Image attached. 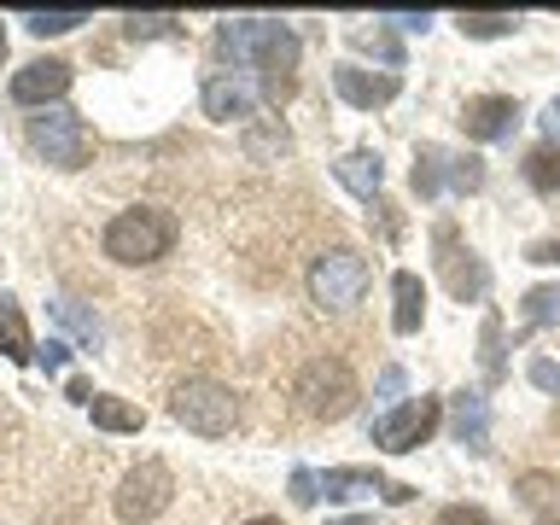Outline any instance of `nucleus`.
Returning a JSON list of instances; mask_svg holds the SVG:
<instances>
[{"mask_svg": "<svg viewBox=\"0 0 560 525\" xmlns=\"http://www.w3.org/2000/svg\"><path fill=\"white\" fill-rule=\"evenodd\" d=\"M217 47L228 59H252L262 70V94L287 100L292 94V70H298V35L275 18H228L217 30Z\"/></svg>", "mask_w": 560, "mask_h": 525, "instance_id": "1", "label": "nucleus"}, {"mask_svg": "<svg viewBox=\"0 0 560 525\" xmlns=\"http://www.w3.org/2000/svg\"><path fill=\"white\" fill-rule=\"evenodd\" d=\"M105 257L112 262H158L175 245V217L158 205H135V210H117L105 222Z\"/></svg>", "mask_w": 560, "mask_h": 525, "instance_id": "2", "label": "nucleus"}, {"mask_svg": "<svg viewBox=\"0 0 560 525\" xmlns=\"http://www.w3.org/2000/svg\"><path fill=\"white\" fill-rule=\"evenodd\" d=\"M292 392L304 402V415H315V420H345L357 409V374H350V362H339V357L304 362V374H298Z\"/></svg>", "mask_w": 560, "mask_h": 525, "instance_id": "3", "label": "nucleus"}, {"mask_svg": "<svg viewBox=\"0 0 560 525\" xmlns=\"http://www.w3.org/2000/svg\"><path fill=\"white\" fill-rule=\"evenodd\" d=\"M170 415L182 420L187 432H199V438H222V432H234V420H240V402L228 385L217 380H187L182 392L170 397Z\"/></svg>", "mask_w": 560, "mask_h": 525, "instance_id": "4", "label": "nucleus"}, {"mask_svg": "<svg viewBox=\"0 0 560 525\" xmlns=\"http://www.w3.org/2000/svg\"><path fill=\"white\" fill-rule=\"evenodd\" d=\"M30 140H35V152H42L47 164H59V170H82L88 152H94L88 122L77 112H65V105H47L42 117H30Z\"/></svg>", "mask_w": 560, "mask_h": 525, "instance_id": "5", "label": "nucleus"}, {"mask_svg": "<svg viewBox=\"0 0 560 525\" xmlns=\"http://www.w3.org/2000/svg\"><path fill=\"white\" fill-rule=\"evenodd\" d=\"M368 287V262L357 252H327V257H315V269H310V298L322 310H350L362 298Z\"/></svg>", "mask_w": 560, "mask_h": 525, "instance_id": "6", "label": "nucleus"}, {"mask_svg": "<svg viewBox=\"0 0 560 525\" xmlns=\"http://www.w3.org/2000/svg\"><path fill=\"white\" fill-rule=\"evenodd\" d=\"M438 397H409V402H397L392 415H380L374 420V444L380 450H415V444H427V438L438 432Z\"/></svg>", "mask_w": 560, "mask_h": 525, "instance_id": "7", "label": "nucleus"}, {"mask_svg": "<svg viewBox=\"0 0 560 525\" xmlns=\"http://www.w3.org/2000/svg\"><path fill=\"white\" fill-rule=\"evenodd\" d=\"M170 490H175V479H170V467L164 462H140L129 479L117 485V514L122 520H152V514H164V502H170Z\"/></svg>", "mask_w": 560, "mask_h": 525, "instance_id": "8", "label": "nucleus"}, {"mask_svg": "<svg viewBox=\"0 0 560 525\" xmlns=\"http://www.w3.org/2000/svg\"><path fill=\"white\" fill-rule=\"evenodd\" d=\"M444 175L462 192H472L485 182V164H479V158H455L444 147H420V158H415V192H420V199H432V192L444 187Z\"/></svg>", "mask_w": 560, "mask_h": 525, "instance_id": "9", "label": "nucleus"}, {"mask_svg": "<svg viewBox=\"0 0 560 525\" xmlns=\"http://www.w3.org/2000/svg\"><path fill=\"white\" fill-rule=\"evenodd\" d=\"M438 269H444V287H450L455 298H462V304H467V298H485V287H490L485 262L467 252V245H462V234H455L450 222L438 228Z\"/></svg>", "mask_w": 560, "mask_h": 525, "instance_id": "10", "label": "nucleus"}, {"mask_svg": "<svg viewBox=\"0 0 560 525\" xmlns=\"http://www.w3.org/2000/svg\"><path fill=\"white\" fill-rule=\"evenodd\" d=\"M514 122H520V100H508V94H479L462 105L467 140H502V135H514Z\"/></svg>", "mask_w": 560, "mask_h": 525, "instance_id": "11", "label": "nucleus"}, {"mask_svg": "<svg viewBox=\"0 0 560 525\" xmlns=\"http://www.w3.org/2000/svg\"><path fill=\"white\" fill-rule=\"evenodd\" d=\"M332 88H339V100L362 105V112H374V105H392V100H397V77H392V70L339 65V70H332Z\"/></svg>", "mask_w": 560, "mask_h": 525, "instance_id": "12", "label": "nucleus"}, {"mask_svg": "<svg viewBox=\"0 0 560 525\" xmlns=\"http://www.w3.org/2000/svg\"><path fill=\"white\" fill-rule=\"evenodd\" d=\"M65 88H70V65L65 59H30L12 77V100L18 105H52Z\"/></svg>", "mask_w": 560, "mask_h": 525, "instance_id": "13", "label": "nucleus"}, {"mask_svg": "<svg viewBox=\"0 0 560 525\" xmlns=\"http://www.w3.org/2000/svg\"><path fill=\"white\" fill-rule=\"evenodd\" d=\"M514 497L525 502V514L537 525H560V479L555 472H520Z\"/></svg>", "mask_w": 560, "mask_h": 525, "instance_id": "14", "label": "nucleus"}, {"mask_svg": "<svg viewBox=\"0 0 560 525\" xmlns=\"http://www.w3.org/2000/svg\"><path fill=\"white\" fill-rule=\"evenodd\" d=\"M252 105H257V94H252L240 77H210V82H205V112L217 117V122L252 117Z\"/></svg>", "mask_w": 560, "mask_h": 525, "instance_id": "15", "label": "nucleus"}, {"mask_svg": "<svg viewBox=\"0 0 560 525\" xmlns=\"http://www.w3.org/2000/svg\"><path fill=\"white\" fill-rule=\"evenodd\" d=\"M0 357L7 362H30L35 357V339H30V322L18 310V298L0 292Z\"/></svg>", "mask_w": 560, "mask_h": 525, "instance_id": "16", "label": "nucleus"}, {"mask_svg": "<svg viewBox=\"0 0 560 525\" xmlns=\"http://www.w3.org/2000/svg\"><path fill=\"white\" fill-rule=\"evenodd\" d=\"M332 170H339V182H345L350 192H357V199H374V192H380V182H385V170H380V152H345Z\"/></svg>", "mask_w": 560, "mask_h": 525, "instance_id": "17", "label": "nucleus"}, {"mask_svg": "<svg viewBox=\"0 0 560 525\" xmlns=\"http://www.w3.org/2000/svg\"><path fill=\"white\" fill-rule=\"evenodd\" d=\"M392 298H397L392 327H397V332H415V327H420V315H427V287H420V275L402 269V275L392 280Z\"/></svg>", "mask_w": 560, "mask_h": 525, "instance_id": "18", "label": "nucleus"}, {"mask_svg": "<svg viewBox=\"0 0 560 525\" xmlns=\"http://www.w3.org/2000/svg\"><path fill=\"white\" fill-rule=\"evenodd\" d=\"M455 438H462L467 450H490V415H485V397H472V392L455 397Z\"/></svg>", "mask_w": 560, "mask_h": 525, "instance_id": "19", "label": "nucleus"}, {"mask_svg": "<svg viewBox=\"0 0 560 525\" xmlns=\"http://www.w3.org/2000/svg\"><path fill=\"white\" fill-rule=\"evenodd\" d=\"M322 490L345 502V497H374V490H385V479H380L374 467H327L322 472Z\"/></svg>", "mask_w": 560, "mask_h": 525, "instance_id": "20", "label": "nucleus"}, {"mask_svg": "<svg viewBox=\"0 0 560 525\" xmlns=\"http://www.w3.org/2000/svg\"><path fill=\"white\" fill-rule=\"evenodd\" d=\"M88 415H94V427H105V432H140L147 427V415H140L129 397H105V392L88 402Z\"/></svg>", "mask_w": 560, "mask_h": 525, "instance_id": "21", "label": "nucleus"}, {"mask_svg": "<svg viewBox=\"0 0 560 525\" xmlns=\"http://www.w3.org/2000/svg\"><path fill=\"white\" fill-rule=\"evenodd\" d=\"M525 182L537 192H560V140H549V147H537L525 158Z\"/></svg>", "mask_w": 560, "mask_h": 525, "instance_id": "22", "label": "nucleus"}, {"mask_svg": "<svg viewBox=\"0 0 560 525\" xmlns=\"http://www.w3.org/2000/svg\"><path fill=\"white\" fill-rule=\"evenodd\" d=\"M462 35H479V42L514 35V12H462Z\"/></svg>", "mask_w": 560, "mask_h": 525, "instance_id": "23", "label": "nucleus"}, {"mask_svg": "<svg viewBox=\"0 0 560 525\" xmlns=\"http://www.w3.org/2000/svg\"><path fill=\"white\" fill-rule=\"evenodd\" d=\"M525 322H532V327L560 322V287H537V292H525Z\"/></svg>", "mask_w": 560, "mask_h": 525, "instance_id": "24", "label": "nucleus"}, {"mask_svg": "<svg viewBox=\"0 0 560 525\" xmlns=\"http://www.w3.org/2000/svg\"><path fill=\"white\" fill-rule=\"evenodd\" d=\"M24 24H30L35 35H65V30H77V24H88V12H30Z\"/></svg>", "mask_w": 560, "mask_h": 525, "instance_id": "25", "label": "nucleus"}, {"mask_svg": "<svg viewBox=\"0 0 560 525\" xmlns=\"http://www.w3.org/2000/svg\"><path fill=\"white\" fill-rule=\"evenodd\" d=\"M357 47H368V52H380L385 65H397V42H392V35H380V30H357Z\"/></svg>", "mask_w": 560, "mask_h": 525, "instance_id": "26", "label": "nucleus"}, {"mask_svg": "<svg viewBox=\"0 0 560 525\" xmlns=\"http://www.w3.org/2000/svg\"><path fill=\"white\" fill-rule=\"evenodd\" d=\"M438 525H490V514H485V508L455 502V508H444V514H438Z\"/></svg>", "mask_w": 560, "mask_h": 525, "instance_id": "27", "label": "nucleus"}, {"mask_svg": "<svg viewBox=\"0 0 560 525\" xmlns=\"http://www.w3.org/2000/svg\"><path fill=\"white\" fill-rule=\"evenodd\" d=\"M52 315H59V322H65L70 332H82V339L94 345V322H88V315H82L77 304H52Z\"/></svg>", "mask_w": 560, "mask_h": 525, "instance_id": "28", "label": "nucleus"}, {"mask_svg": "<svg viewBox=\"0 0 560 525\" xmlns=\"http://www.w3.org/2000/svg\"><path fill=\"white\" fill-rule=\"evenodd\" d=\"M322 497V479L315 472H292V502H315Z\"/></svg>", "mask_w": 560, "mask_h": 525, "instance_id": "29", "label": "nucleus"}, {"mask_svg": "<svg viewBox=\"0 0 560 525\" xmlns=\"http://www.w3.org/2000/svg\"><path fill=\"white\" fill-rule=\"evenodd\" d=\"M532 385H542V392H560V368L537 357V362H532Z\"/></svg>", "mask_w": 560, "mask_h": 525, "instance_id": "30", "label": "nucleus"}, {"mask_svg": "<svg viewBox=\"0 0 560 525\" xmlns=\"http://www.w3.org/2000/svg\"><path fill=\"white\" fill-rule=\"evenodd\" d=\"M170 30V18H129V35H158Z\"/></svg>", "mask_w": 560, "mask_h": 525, "instance_id": "31", "label": "nucleus"}, {"mask_svg": "<svg viewBox=\"0 0 560 525\" xmlns=\"http://www.w3.org/2000/svg\"><path fill=\"white\" fill-rule=\"evenodd\" d=\"M42 362H47V374H59V368H65V345H59V339H47Z\"/></svg>", "mask_w": 560, "mask_h": 525, "instance_id": "32", "label": "nucleus"}, {"mask_svg": "<svg viewBox=\"0 0 560 525\" xmlns=\"http://www.w3.org/2000/svg\"><path fill=\"white\" fill-rule=\"evenodd\" d=\"M525 257H532V262H560V245H555V240H542V245H532Z\"/></svg>", "mask_w": 560, "mask_h": 525, "instance_id": "33", "label": "nucleus"}, {"mask_svg": "<svg viewBox=\"0 0 560 525\" xmlns=\"http://www.w3.org/2000/svg\"><path fill=\"white\" fill-rule=\"evenodd\" d=\"M392 392H402V368H385L380 374V397H392Z\"/></svg>", "mask_w": 560, "mask_h": 525, "instance_id": "34", "label": "nucleus"}, {"mask_svg": "<svg viewBox=\"0 0 560 525\" xmlns=\"http://www.w3.org/2000/svg\"><path fill=\"white\" fill-rule=\"evenodd\" d=\"M542 129H549V140H560V100H549V112H542Z\"/></svg>", "mask_w": 560, "mask_h": 525, "instance_id": "35", "label": "nucleus"}, {"mask_svg": "<svg viewBox=\"0 0 560 525\" xmlns=\"http://www.w3.org/2000/svg\"><path fill=\"white\" fill-rule=\"evenodd\" d=\"M332 525H374V520H362V514H350V520H332Z\"/></svg>", "mask_w": 560, "mask_h": 525, "instance_id": "36", "label": "nucleus"}, {"mask_svg": "<svg viewBox=\"0 0 560 525\" xmlns=\"http://www.w3.org/2000/svg\"><path fill=\"white\" fill-rule=\"evenodd\" d=\"M252 525H280V520H252Z\"/></svg>", "mask_w": 560, "mask_h": 525, "instance_id": "37", "label": "nucleus"}]
</instances>
